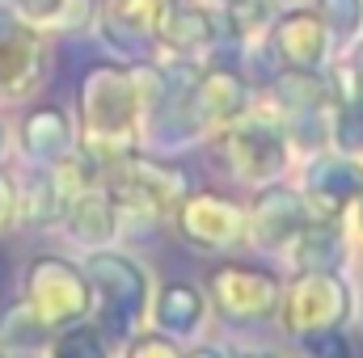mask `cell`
Returning <instances> with one entry per match:
<instances>
[{
    "instance_id": "obj_5",
    "label": "cell",
    "mask_w": 363,
    "mask_h": 358,
    "mask_svg": "<svg viewBox=\"0 0 363 358\" xmlns=\"http://www.w3.org/2000/svg\"><path fill=\"white\" fill-rule=\"evenodd\" d=\"M4 156H9V127H4V118H0V165H4Z\"/></svg>"
},
{
    "instance_id": "obj_2",
    "label": "cell",
    "mask_w": 363,
    "mask_h": 358,
    "mask_svg": "<svg viewBox=\"0 0 363 358\" xmlns=\"http://www.w3.org/2000/svg\"><path fill=\"white\" fill-rule=\"evenodd\" d=\"M43 72L38 38L30 25L13 13V4L0 8V97H21Z\"/></svg>"
},
{
    "instance_id": "obj_4",
    "label": "cell",
    "mask_w": 363,
    "mask_h": 358,
    "mask_svg": "<svg viewBox=\"0 0 363 358\" xmlns=\"http://www.w3.org/2000/svg\"><path fill=\"white\" fill-rule=\"evenodd\" d=\"M13 219H17V185H13V178L0 169V232H4Z\"/></svg>"
},
{
    "instance_id": "obj_1",
    "label": "cell",
    "mask_w": 363,
    "mask_h": 358,
    "mask_svg": "<svg viewBox=\"0 0 363 358\" xmlns=\"http://www.w3.org/2000/svg\"><path fill=\"white\" fill-rule=\"evenodd\" d=\"M26 291H30V308L38 312V321L47 329H60V325L77 321L85 312V304H89L81 274L72 266H64V262H55V258H38L30 266Z\"/></svg>"
},
{
    "instance_id": "obj_3",
    "label": "cell",
    "mask_w": 363,
    "mask_h": 358,
    "mask_svg": "<svg viewBox=\"0 0 363 358\" xmlns=\"http://www.w3.org/2000/svg\"><path fill=\"white\" fill-rule=\"evenodd\" d=\"M21 148L26 156L43 161V165H60L68 161V148H72V131H68V118L55 110V105H38L26 114L21 122Z\"/></svg>"
}]
</instances>
